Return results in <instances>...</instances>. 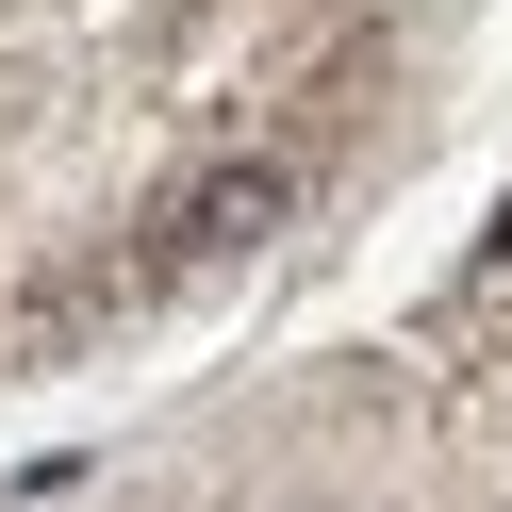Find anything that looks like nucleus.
<instances>
[{"label": "nucleus", "instance_id": "f257e3e1", "mask_svg": "<svg viewBox=\"0 0 512 512\" xmlns=\"http://www.w3.org/2000/svg\"><path fill=\"white\" fill-rule=\"evenodd\" d=\"M281 199H298V166H281V149H248V166H199L166 199V248H265L281 232Z\"/></svg>", "mask_w": 512, "mask_h": 512}]
</instances>
